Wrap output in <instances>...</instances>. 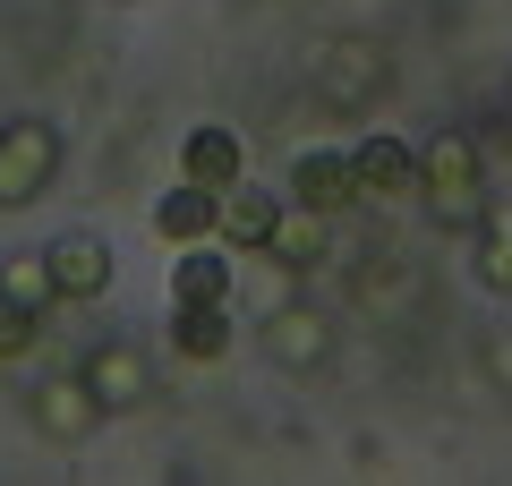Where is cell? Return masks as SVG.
Here are the masks:
<instances>
[{"instance_id":"9c48e42d","label":"cell","mask_w":512,"mask_h":486,"mask_svg":"<svg viewBox=\"0 0 512 486\" xmlns=\"http://www.w3.org/2000/svg\"><path fill=\"white\" fill-rule=\"evenodd\" d=\"M350 171H359V197H376V205H419V154H410L402 137H367L359 154H350Z\"/></svg>"},{"instance_id":"ac0fdd59","label":"cell","mask_w":512,"mask_h":486,"mask_svg":"<svg viewBox=\"0 0 512 486\" xmlns=\"http://www.w3.org/2000/svg\"><path fill=\"white\" fill-rule=\"evenodd\" d=\"M35 333H43V307L0 299V359H26V350H35Z\"/></svg>"},{"instance_id":"8992f818","label":"cell","mask_w":512,"mask_h":486,"mask_svg":"<svg viewBox=\"0 0 512 486\" xmlns=\"http://www.w3.org/2000/svg\"><path fill=\"white\" fill-rule=\"evenodd\" d=\"M316 86H325L333 111H367V103L384 94V52H376L367 35H342L325 60H316Z\"/></svg>"},{"instance_id":"ba28073f","label":"cell","mask_w":512,"mask_h":486,"mask_svg":"<svg viewBox=\"0 0 512 486\" xmlns=\"http://www.w3.org/2000/svg\"><path fill=\"white\" fill-rule=\"evenodd\" d=\"M291 205H308V214H325V222H342L350 205H367L350 154H299L291 162Z\"/></svg>"},{"instance_id":"2e32d148","label":"cell","mask_w":512,"mask_h":486,"mask_svg":"<svg viewBox=\"0 0 512 486\" xmlns=\"http://www.w3.org/2000/svg\"><path fill=\"white\" fill-rule=\"evenodd\" d=\"M478 282L512 299V205H487V222H478Z\"/></svg>"},{"instance_id":"8fae6325","label":"cell","mask_w":512,"mask_h":486,"mask_svg":"<svg viewBox=\"0 0 512 486\" xmlns=\"http://www.w3.org/2000/svg\"><path fill=\"white\" fill-rule=\"evenodd\" d=\"M231 290H239V273H231V256L214 239L171 256V307H231Z\"/></svg>"},{"instance_id":"7a4b0ae2","label":"cell","mask_w":512,"mask_h":486,"mask_svg":"<svg viewBox=\"0 0 512 486\" xmlns=\"http://www.w3.org/2000/svg\"><path fill=\"white\" fill-rule=\"evenodd\" d=\"M52 180H60V128L35 120V111L9 120V128H0V205L18 214V205H35Z\"/></svg>"},{"instance_id":"6da1fadb","label":"cell","mask_w":512,"mask_h":486,"mask_svg":"<svg viewBox=\"0 0 512 486\" xmlns=\"http://www.w3.org/2000/svg\"><path fill=\"white\" fill-rule=\"evenodd\" d=\"M419 205L436 231H478L487 222V162H478V137L470 128H436L419 145Z\"/></svg>"},{"instance_id":"30bf717a","label":"cell","mask_w":512,"mask_h":486,"mask_svg":"<svg viewBox=\"0 0 512 486\" xmlns=\"http://www.w3.org/2000/svg\"><path fill=\"white\" fill-rule=\"evenodd\" d=\"M154 239H171V248L222 239V197H214V188H197V180L163 188V197H154Z\"/></svg>"},{"instance_id":"277c9868","label":"cell","mask_w":512,"mask_h":486,"mask_svg":"<svg viewBox=\"0 0 512 486\" xmlns=\"http://www.w3.org/2000/svg\"><path fill=\"white\" fill-rule=\"evenodd\" d=\"M26 418H35L43 444H86V435L103 427V401H94V384L77 376V367H60V376H35V393H26Z\"/></svg>"},{"instance_id":"5bb4252c","label":"cell","mask_w":512,"mask_h":486,"mask_svg":"<svg viewBox=\"0 0 512 486\" xmlns=\"http://www.w3.org/2000/svg\"><path fill=\"white\" fill-rule=\"evenodd\" d=\"M265 256H274V265H291V273L325 265V256H333V222L308 214V205H282V214H274V239H265Z\"/></svg>"},{"instance_id":"7c38bea8","label":"cell","mask_w":512,"mask_h":486,"mask_svg":"<svg viewBox=\"0 0 512 486\" xmlns=\"http://www.w3.org/2000/svg\"><path fill=\"white\" fill-rule=\"evenodd\" d=\"M274 214H282V197L265 180H248V171L222 188V239H231V248H265V239H274Z\"/></svg>"},{"instance_id":"52a82bcc","label":"cell","mask_w":512,"mask_h":486,"mask_svg":"<svg viewBox=\"0 0 512 486\" xmlns=\"http://www.w3.org/2000/svg\"><path fill=\"white\" fill-rule=\"evenodd\" d=\"M43 265H52L60 307H86V299H103V290H111V248L94 231H60L52 248H43Z\"/></svg>"},{"instance_id":"4fadbf2b","label":"cell","mask_w":512,"mask_h":486,"mask_svg":"<svg viewBox=\"0 0 512 486\" xmlns=\"http://www.w3.org/2000/svg\"><path fill=\"white\" fill-rule=\"evenodd\" d=\"M180 180L214 188V197L239 180V137H231L222 120H205V128H188V137H180Z\"/></svg>"},{"instance_id":"ffe728a7","label":"cell","mask_w":512,"mask_h":486,"mask_svg":"<svg viewBox=\"0 0 512 486\" xmlns=\"http://www.w3.org/2000/svg\"><path fill=\"white\" fill-rule=\"evenodd\" d=\"M478 367H487V376H495V384L512 393V324H495L487 342H478Z\"/></svg>"},{"instance_id":"e0dca14e","label":"cell","mask_w":512,"mask_h":486,"mask_svg":"<svg viewBox=\"0 0 512 486\" xmlns=\"http://www.w3.org/2000/svg\"><path fill=\"white\" fill-rule=\"evenodd\" d=\"M0 299L60 307V290H52V265H43V256H9V265H0Z\"/></svg>"},{"instance_id":"3957f363","label":"cell","mask_w":512,"mask_h":486,"mask_svg":"<svg viewBox=\"0 0 512 486\" xmlns=\"http://www.w3.org/2000/svg\"><path fill=\"white\" fill-rule=\"evenodd\" d=\"M265 367H282V376H316V367L333 359V316L325 307H299V299H282V307H265Z\"/></svg>"},{"instance_id":"d6986e66","label":"cell","mask_w":512,"mask_h":486,"mask_svg":"<svg viewBox=\"0 0 512 486\" xmlns=\"http://www.w3.org/2000/svg\"><path fill=\"white\" fill-rule=\"evenodd\" d=\"M410 290H419V282H410L402 265H367V282H359V299L376 307V316H393V299H410Z\"/></svg>"},{"instance_id":"5b68a950","label":"cell","mask_w":512,"mask_h":486,"mask_svg":"<svg viewBox=\"0 0 512 486\" xmlns=\"http://www.w3.org/2000/svg\"><path fill=\"white\" fill-rule=\"evenodd\" d=\"M77 376L94 384V401H103V418L137 410V401L154 393V367H146V350H137V342H94L86 359H77Z\"/></svg>"},{"instance_id":"9a60e30c","label":"cell","mask_w":512,"mask_h":486,"mask_svg":"<svg viewBox=\"0 0 512 486\" xmlns=\"http://www.w3.org/2000/svg\"><path fill=\"white\" fill-rule=\"evenodd\" d=\"M171 350L188 367H214L231 350V307H171Z\"/></svg>"}]
</instances>
